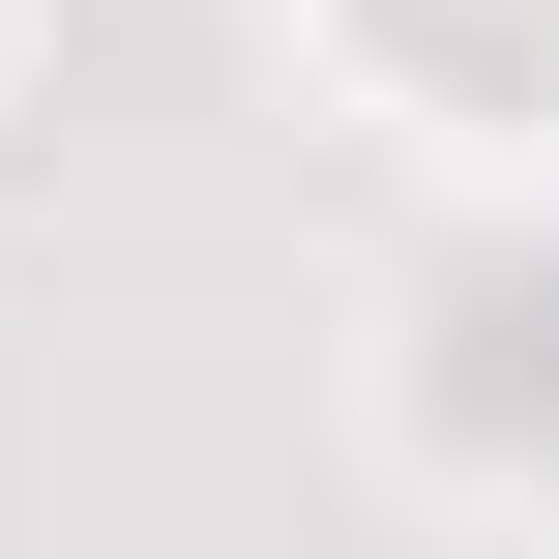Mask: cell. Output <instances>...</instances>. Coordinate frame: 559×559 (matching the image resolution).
<instances>
[{"instance_id":"6da1fadb","label":"cell","mask_w":559,"mask_h":559,"mask_svg":"<svg viewBox=\"0 0 559 559\" xmlns=\"http://www.w3.org/2000/svg\"><path fill=\"white\" fill-rule=\"evenodd\" d=\"M0 88H29V0H0Z\"/></svg>"}]
</instances>
